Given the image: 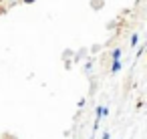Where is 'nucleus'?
Listing matches in <instances>:
<instances>
[{
    "label": "nucleus",
    "mask_w": 147,
    "mask_h": 139,
    "mask_svg": "<svg viewBox=\"0 0 147 139\" xmlns=\"http://www.w3.org/2000/svg\"><path fill=\"white\" fill-rule=\"evenodd\" d=\"M24 2H26V4H30V2H34V0H24Z\"/></svg>",
    "instance_id": "obj_4"
},
{
    "label": "nucleus",
    "mask_w": 147,
    "mask_h": 139,
    "mask_svg": "<svg viewBox=\"0 0 147 139\" xmlns=\"http://www.w3.org/2000/svg\"><path fill=\"white\" fill-rule=\"evenodd\" d=\"M137 43H139V36H137V34H135V36H133V38H131V47H135V45H137Z\"/></svg>",
    "instance_id": "obj_3"
},
{
    "label": "nucleus",
    "mask_w": 147,
    "mask_h": 139,
    "mask_svg": "<svg viewBox=\"0 0 147 139\" xmlns=\"http://www.w3.org/2000/svg\"><path fill=\"white\" fill-rule=\"evenodd\" d=\"M111 71H113V73H119V71H121V63H119V61H113V67H111Z\"/></svg>",
    "instance_id": "obj_1"
},
{
    "label": "nucleus",
    "mask_w": 147,
    "mask_h": 139,
    "mask_svg": "<svg viewBox=\"0 0 147 139\" xmlns=\"http://www.w3.org/2000/svg\"><path fill=\"white\" fill-rule=\"evenodd\" d=\"M0 2H2V0H0Z\"/></svg>",
    "instance_id": "obj_5"
},
{
    "label": "nucleus",
    "mask_w": 147,
    "mask_h": 139,
    "mask_svg": "<svg viewBox=\"0 0 147 139\" xmlns=\"http://www.w3.org/2000/svg\"><path fill=\"white\" fill-rule=\"evenodd\" d=\"M119 59H121V51L115 49V51H113V61H119Z\"/></svg>",
    "instance_id": "obj_2"
}]
</instances>
